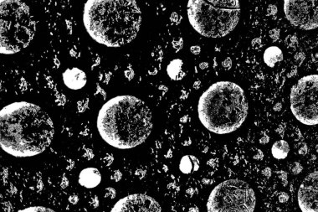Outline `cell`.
Wrapping results in <instances>:
<instances>
[{
    "label": "cell",
    "instance_id": "1f68e13d",
    "mask_svg": "<svg viewBox=\"0 0 318 212\" xmlns=\"http://www.w3.org/2000/svg\"><path fill=\"white\" fill-rule=\"evenodd\" d=\"M69 201L72 203V204H76L77 203V201H78V197L76 196V195H72V196H70V198H69Z\"/></svg>",
    "mask_w": 318,
    "mask_h": 212
},
{
    "label": "cell",
    "instance_id": "6da1fadb",
    "mask_svg": "<svg viewBox=\"0 0 318 212\" xmlns=\"http://www.w3.org/2000/svg\"><path fill=\"white\" fill-rule=\"evenodd\" d=\"M0 145L7 154L27 158L40 154L51 144L55 127L41 107L28 101H16L0 112Z\"/></svg>",
    "mask_w": 318,
    "mask_h": 212
},
{
    "label": "cell",
    "instance_id": "44dd1931",
    "mask_svg": "<svg viewBox=\"0 0 318 212\" xmlns=\"http://www.w3.org/2000/svg\"><path fill=\"white\" fill-rule=\"evenodd\" d=\"M302 169H303V168H302L301 164H300L299 163L296 162L294 163L292 168H291V171H292L294 175H298L302 171Z\"/></svg>",
    "mask_w": 318,
    "mask_h": 212
},
{
    "label": "cell",
    "instance_id": "836d02e7",
    "mask_svg": "<svg viewBox=\"0 0 318 212\" xmlns=\"http://www.w3.org/2000/svg\"><path fill=\"white\" fill-rule=\"evenodd\" d=\"M200 87H201V81H196L193 83V88L194 89L198 90V89H199Z\"/></svg>",
    "mask_w": 318,
    "mask_h": 212
},
{
    "label": "cell",
    "instance_id": "d4e9b609",
    "mask_svg": "<svg viewBox=\"0 0 318 212\" xmlns=\"http://www.w3.org/2000/svg\"><path fill=\"white\" fill-rule=\"evenodd\" d=\"M289 199V195L286 192H281L280 196H279V200L281 203H286Z\"/></svg>",
    "mask_w": 318,
    "mask_h": 212
},
{
    "label": "cell",
    "instance_id": "3957f363",
    "mask_svg": "<svg viewBox=\"0 0 318 212\" xmlns=\"http://www.w3.org/2000/svg\"><path fill=\"white\" fill-rule=\"evenodd\" d=\"M83 23L97 43L120 47L136 38L142 24V12L135 1L89 0L84 6Z\"/></svg>",
    "mask_w": 318,
    "mask_h": 212
},
{
    "label": "cell",
    "instance_id": "5bb4252c",
    "mask_svg": "<svg viewBox=\"0 0 318 212\" xmlns=\"http://www.w3.org/2000/svg\"><path fill=\"white\" fill-rule=\"evenodd\" d=\"M200 163L199 158L194 155H184L179 163V170L184 175H189L197 172L199 169Z\"/></svg>",
    "mask_w": 318,
    "mask_h": 212
},
{
    "label": "cell",
    "instance_id": "30bf717a",
    "mask_svg": "<svg viewBox=\"0 0 318 212\" xmlns=\"http://www.w3.org/2000/svg\"><path fill=\"white\" fill-rule=\"evenodd\" d=\"M162 208L155 199L144 194H134L127 195L117 201L112 212L136 211L151 212L161 211Z\"/></svg>",
    "mask_w": 318,
    "mask_h": 212
},
{
    "label": "cell",
    "instance_id": "7a4b0ae2",
    "mask_svg": "<svg viewBox=\"0 0 318 212\" xmlns=\"http://www.w3.org/2000/svg\"><path fill=\"white\" fill-rule=\"evenodd\" d=\"M96 124L102 139L119 149H129L143 144L153 126L148 106L130 95L107 101L99 111Z\"/></svg>",
    "mask_w": 318,
    "mask_h": 212
},
{
    "label": "cell",
    "instance_id": "e575fe53",
    "mask_svg": "<svg viewBox=\"0 0 318 212\" xmlns=\"http://www.w3.org/2000/svg\"><path fill=\"white\" fill-rule=\"evenodd\" d=\"M306 152H307V149H306V147L305 146V147H303L301 149H300L299 150V153L300 154H302V155H304L305 154H306Z\"/></svg>",
    "mask_w": 318,
    "mask_h": 212
},
{
    "label": "cell",
    "instance_id": "4316f807",
    "mask_svg": "<svg viewBox=\"0 0 318 212\" xmlns=\"http://www.w3.org/2000/svg\"><path fill=\"white\" fill-rule=\"evenodd\" d=\"M125 75H126V77L128 80H131V79L133 78V76H134V72H133V70H126Z\"/></svg>",
    "mask_w": 318,
    "mask_h": 212
},
{
    "label": "cell",
    "instance_id": "52a82bcc",
    "mask_svg": "<svg viewBox=\"0 0 318 212\" xmlns=\"http://www.w3.org/2000/svg\"><path fill=\"white\" fill-rule=\"evenodd\" d=\"M255 191L245 181L234 179L218 185L209 194L207 211L211 212H252L255 211Z\"/></svg>",
    "mask_w": 318,
    "mask_h": 212
},
{
    "label": "cell",
    "instance_id": "9a60e30c",
    "mask_svg": "<svg viewBox=\"0 0 318 212\" xmlns=\"http://www.w3.org/2000/svg\"><path fill=\"white\" fill-rule=\"evenodd\" d=\"M283 60V52L277 46H270L264 53V61L269 67H274L275 64Z\"/></svg>",
    "mask_w": 318,
    "mask_h": 212
},
{
    "label": "cell",
    "instance_id": "cb8c5ba5",
    "mask_svg": "<svg viewBox=\"0 0 318 212\" xmlns=\"http://www.w3.org/2000/svg\"><path fill=\"white\" fill-rule=\"evenodd\" d=\"M190 51L193 55H199L201 52V48L199 45H193L190 47Z\"/></svg>",
    "mask_w": 318,
    "mask_h": 212
},
{
    "label": "cell",
    "instance_id": "8fae6325",
    "mask_svg": "<svg viewBox=\"0 0 318 212\" xmlns=\"http://www.w3.org/2000/svg\"><path fill=\"white\" fill-rule=\"evenodd\" d=\"M298 204L303 212L318 211V173L314 171L302 181L298 190Z\"/></svg>",
    "mask_w": 318,
    "mask_h": 212
},
{
    "label": "cell",
    "instance_id": "d6a6232c",
    "mask_svg": "<svg viewBox=\"0 0 318 212\" xmlns=\"http://www.w3.org/2000/svg\"><path fill=\"white\" fill-rule=\"evenodd\" d=\"M208 67V62H202L199 64V68L201 70H204V69Z\"/></svg>",
    "mask_w": 318,
    "mask_h": 212
},
{
    "label": "cell",
    "instance_id": "ba28073f",
    "mask_svg": "<svg viewBox=\"0 0 318 212\" xmlns=\"http://www.w3.org/2000/svg\"><path fill=\"white\" fill-rule=\"evenodd\" d=\"M318 75L300 78L291 91V109L301 123L314 126L318 123Z\"/></svg>",
    "mask_w": 318,
    "mask_h": 212
},
{
    "label": "cell",
    "instance_id": "8d00e7d4",
    "mask_svg": "<svg viewBox=\"0 0 318 212\" xmlns=\"http://www.w3.org/2000/svg\"><path fill=\"white\" fill-rule=\"evenodd\" d=\"M189 211H196V212H198L199 211V208H197V207H194V208H190L189 210H188Z\"/></svg>",
    "mask_w": 318,
    "mask_h": 212
},
{
    "label": "cell",
    "instance_id": "ac0fdd59",
    "mask_svg": "<svg viewBox=\"0 0 318 212\" xmlns=\"http://www.w3.org/2000/svg\"><path fill=\"white\" fill-rule=\"evenodd\" d=\"M54 211L52 209L45 208L42 206H34V207H29L24 210H20V211Z\"/></svg>",
    "mask_w": 318,
    "mask_h": 212
},
{
    "label": "cell",
    "instance_id": "9c48e42d",
    "mask_svg": "<svg viewBox=\"0 0 318 212\" xmlns=\"http://www.w3.org/2000/svg\"><path fill=\"white\" fill-rule=\"evenodd\" d=\"M286 19L294 26L304 30L317 29L318 26L317 1L286 0L284 2Z\"/></svg>",
    "mask_w": 318,
    "mask_h": 212
},
{
    "label": "cell",
    "instance_id": "d6986e66",
    "mask_svg": "<svg viewBox=\"0 0 318 212\" xmlns=\"http://www.w3.org/2000/svg\"><path fill=\"white\" fill-rule=\"evenodd\" d=\"M183 40L182 38H179V39H174L173 41V46L174 48L176 51L178 52L179 50H181L182 47H183Z\"/></svg>",
    "mask_w": 318,
    "mask_h": 212
},
{
    "label": "cell",
    "instance_id": "f546056e",
    "mask_svg": "<svg viewBox=\"0 0 318 212\" xmlns=\"http://www.w3.org/2000/svg\"><path fill=\"white\" fill-rule=\"evenodd\" d=\"M281 180L283 181V183H284V185H286V181L287 182V174H286L284 171H281Z\"/></svg>",
    "mask_w": 318,
    "mask_h": 212
},
{
    "label": "cell",
    "instance_id": "5b68a950",
    "mask_svg": "<svg viewBox=\"0 0 318 212\" xmlns=\"http://www.w3.org/2000/svg\"><path fill=\"white\" fill-rule=\"evenodd\" d=\"M187 7L190 25L204 37H225L235 29L240 18L237 0H190Z\"/></svg>",
    "mask_w": 318,
    "mask_h": 212
},
{
    "label": "cell",
    "instance_id": "7c38bea8",
    "mask_svg": "<svg viewBox=\"0 0 318 212\" xmlns=\"http://www.w3.org/2000/svg\"><path fill=\"white\" fill-rule=\"evenodd\" d=\"M62 78L64 84L71 90H80L87 82L86 73L77 67L66 69L63 72Z\"/></svg>",
    "mask_w": 318,
    "mask_h": 212
},
{
    "label": "cell",
    "instance_id": "277c9868",
    "mask_svg": "<svg viewBox=\"0 0 318 212\" xmlns=\"http://www.w3.org/2000/svg\"><path fill=\"white\" fill-rule=\"evenodd\" d=\"M244 92L236 83L218 81L206 90L198 104L199 118L208 131L228 134L239 129L248 115Z\"/></svg>",
    "mask_w": 318,
    "mask_h": 212
},
{
    "label": "cell",
    "instance_id": "ffe728a7",
    "mask_svg": "<svg viewBox=\"0 0 318 212\" xmlns=\"http://www.w3.org/2000/svg\"><path fill=\"white\" fill-rule=\"evenodd\" d=\"M105 196L109 199H114L116 197V190L112 188H107L105 190Z\"/></svg>",
    "mask_w": 318,
    "mask_h": 212
},
{
    "label": "cell",
    "instance_id": "603a6c76",
    "mask_svg": "<svg viewBox=\"0 0 318 212\" xmlns=\"http://www.w3.org/2000/svg\"><path fill=\"white\" fill-rule=\"evenodd\" d=\"M222 66L225 70H230L232 67V60L230 58H226L225 61L222 62Z\"/></svg>",
    "mask_w": 318,
    "mask_h": 212
},
{
    "label": "cell",
    "instance_id": "4fadbf2b",
    "mask_svg": "<svg viewBox=\"0 0 318 212\" xmlns=\"http://www.w3.org/2000/svg\"><path fill=\"white\" fill-rule=\"evenodd\" d=\"M101 181L100 172L96 168H86L82 169L79 175L78 182L81 186L87 189H93L98 186Z\"/></svg>",
    "mask_w": 318,
    "mask_h": 212
},
{
    "label": "cell",
    "instance_id": "f1b7e54d",
    "mask_svg": "<svg viewBox=\"0 0 318 212\" xmlns=\"http://www.w3.org/2000/svg\"><path fill=\"white\" fill-rule=\"evenodd\" d=\"M269 141H270V137L267 135H265L264 137H262L260 139V144H268Z\"/></svg>",
    "mask_w": 318,
    "mask_h": 212
},
{
    "label": "cell",
    "instance_id": "2e32d148",
    "mask_svg": "<svg viewBox=\"0 0 318 212\" xmlns=\"http://www.w3.org/2000/svg\"><path fill=\"white\" fill-rule=\"evenodd\" d=\"M183 61L181 59H175L170 61L167 67V73L172 80L179 81L186 75V73L183 70Z\"/></svg>",
    "mask_w": 318,
    "mask_h": 212
},
{
    "label": "cell",
    "instance_id": "7402d4cb",
    "mask_svg": "<svg viewBox=\"0 0 318 212\" xmlns=\"http://www.w3.org/2000/svg\"><path fill=\"white\" fill-rule=\"evenodd\" d=\"M270 36L273 39V41H276L280 37V31L277 29H274L273 30L270 32Z\"/></svg>",
    "mask_w": 318,
    "mask_h": 212
},
{
    "label": "cell",
    "instance_id": "4dcf8cb0",
    "mask_svg": "<svg viewBox=\"0 0 318 212\" xmlns=\"http://www.w3.org/2000/svg\"><path fill=\"white\" fill-rule=\"evenodd\" d=\"M263 157H264V155H263V153H262L261 151L260 150V151H259V153H258L256 155H254L253 158H254L255 159H262V158H263Z\"/></svg>",
    "mask_w": 318,
    "mask_h": 212
},
{
    "label": "cell",
    "instance_id": "83f0119b",
    "mask_svg": "<svg viewBox=\"0 0 318 212\" xmlns=\"http://www.w3.org/2000/svg\"><path fill=\"white\" fill-rule=\"evenodd\" d=\"M121 173L119 172V171H116L115 172V175L112 176V179H113L114 180L116 181H119L121 180Z\"/></svg>",
    "mask_w": 318,
    "mask_h": 212
},
{
    "label": "cell",
    "instance_id": "e0dca14e",
    "mask_svg": "<svg viewBox=\"0 0 318 212\" xmlns=\"http://www.w3.org/2000/svg\"><path fill=\"white\" fill-rule=\"evenodd\" d=\"M290 152V146L286 140L276 141L271 147V154L276 159H285Z\"/></svg>",
    "mask_w": 318,
    "mask_h": 212
},
{
    "label": "cell",
    "instance_id": "484cf974",
    "mask_svg": "<svg viewBox=\"0 0 318 212\" xmlns=\"http://www.w3.org/2000/svg\"><path fill=\"white\" fill-rule=\"evenodd\" d=\"M267 12L270 15H272V14H275L277 13V7L275 5H272L270 4V6L268 7L267 8Z\"/></svg>",
    "mask_w": 318,
    "mask_h": 212
},
{
    "label": "cell",
    "instance_id": "8992f818",
    "mask_svg": "<svg viewBox=\"0 0 318 212\" xmlns=\"http://www.w3.org/2000/svg\"><path fill=\"white\" fill-rule=\"evenodd\" d=\"M0 51L16 54L26 48L35 34V20L29 7L18 0H2Z\"/></svg>",
    "mask_w": 318,
    "mask_h": 212
},
{
    "label": "cell",
    "instance_id": "d590c367",
    "mask_svg": "<svg viewBox=\"0 0 318 212\" xmlns=\"http://www.w3.org/2000/svg\"><path fill=\"white\" fill-rule=\"evenodd\" d=\"M281 103H277V104H276V105L274 106V111H279V110H281Z\"/></svg>",
    "mask_w": 318,
    "mask_h": 212
}]
</instances>
